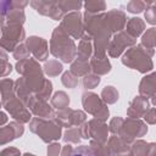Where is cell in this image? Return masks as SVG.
<instances>
[{
  "mask_svg": "<svg viewBox=\"0 0 156 156\" xmlns=\"http://www.w3.org/2000/svg\"><path fill=\"white\" fill-rule=\"evenodd\" d=\"M61 147H62V145H60L58 143H50L46 149L48 156H58L61 152Z\"/></svg>",
  "mask_w": 156,
  "mask_h": 156,
  "instance_id": "bcb514c9",
  "label": "cell"
},
{
  "mask_svg": "<svg viewBox=\"0 0 156 156\" xmlns=\"http://www.w3.org/2000/svg\"><path fill=\"white\" fill-rule=\"evenodd\" d=\"M16 96L15 91V82L11 78H2L0 79V100L1 104Z\"/></svg>",
  "mask_w": 156,
  "mask_h": 156,
  "instance_id": "484cf974",
  "label": "cell"
},
{
  "mask_svg": "<svg viewBox=\"0 0 156 156\" xmlns=\"http://www.w3.org/2000/svg\"><path fill=\"white\" fill-rule=\"evenodd\" d=\"M4 62H9V55L4 49L0 48V63H4Z\"/></svg>",
  "mask_w": 156,
  "mask_h": 156,
  "instance_id": "816d5d0a",
  "label": "cell"
},
{
  "mask_svg": "<svg viewBox=\"0 0 156 156\" xmlns=\"http://www.w3.org/2000/svg\"><path fill=\"white\" fill-rule=\"evenodd\" d=\"M69 96L67 95V93L60 90V91H56L51 99H50V104H51V107L57 110V111H62V110H66L69 107Z\"/></svg>",
  "mask_w": 156,
  "mask_h": 156,
  "instance_id": "4316f807",
  "label": "cell"
},
{
  "mask_svg": "<svg viewBox=\"0 0 156 156\" xmlns=\"http://www.w3.org/2000/svg\"><path fill=\"white\" fill-rule=\"evenodd\" d=\"M57 5L62 10V12L66 15L72 11H79V9L83 6V2L76 1V0H58Z\"/></svg>",
  "mask_w": 156,
  "mask_h": 156,
  "instance_id": "e575fe53",
  "label": "cell"
},
{
  "mask_svg": "<svg viewBox=\"0 0 156 156\" xmlns=\"http://www.w3.org/2000/svg\"><path fill=\"white\" fill-rule=\"evenodd\" d=\"M50 54L65 63H71L76 58L77 45L74 40L58 26L52 30L50 39Z\"/></svg>",
  "mask_w": 156,
  "mask_h": 156,
  "instance_id": "7a4b0ae2",
  "label": "cell"
},
{
  "mask_svg": "<svg viewBox=\"0 0 156 156\" xmlns=\"http://www.w3.org/2000/svg\"><path fill=\"white\" fill-rule=\"evenodd\" d=\"M15 91H16V96L23 102V105L28 108V106L30 105V102L34 100V95L32 94V91L28 89V87L26 85L24 80L22 77L17 78L15 80Z\"/></svg>",
  "mask_w": 156,
  "mask_h": 156,
  "instance_id": "cb8c5ba5",
  "label": "cell"
},
{
  "mask_svg": "<svg viewBox=\"0 0 156 156\" xmlns=\"http://www.w3.org/2000/svg\"><path fill=\"white\" fill-rule=\"evenodd\" d=\"M28 110L30 111V113H33L35 117H39V118L51 119L55 117V111L51 107V105H49L48 101H43L37 98H34V100L30 102V105L28 106Z\"/></svg>",
  "mask_w": 156,
  "mask_h": 156,
  "instance_id": "ffe728a7",
  "label": "cell"
},
{
  "mask_svg": "<svg viewBox=\"0 0 156 156\" xmlns=\"http://www.w3.org/2000/svg\"><path fill=\"white\" fill-rule=\"evenodd\" d=\"M72 156H96L88 145H79L73 149Z\"/></svg>",
  "mask_w": 156,
  "mask_h": 156,
  "instance_id": "ee69618b",
  "label": "cell"
},
{
  "mask_svg": "<svg viewBox=\"0 0 156 156\" xmlns=\"http://www.w3.org/2000/svg\"><path fill=\"white\" fill-rule=\"evenodd\" d=\"M1 106L10 113V116L18 123H28L32 119V113L30 111L23 105V102L17 98L13 96L12 99L5 101L1 104Z\"/></svg>",
  "mask_w": 156,
  "mask_h": 156,
  "instance_id": "8fae6325",
  "label": "cell"
},
{
  "mask_svg": "<svg viewBox=\"0 0 156 156\" xmlns=\"http://www.w3.org/2000/svg\"><path fill=\"white\" fill-rule=\"evenodd\" d=\"M139 95L146 98L151 106L154 107L156 105V74L155 72H151L150 74H146L141 78L139 83Z\"/></svg>",
  "mask_w": 156,
  "mask_h": 156,
  "instance_id": "5bb4252c",
  "label": "cell"
},
{
  "mask_svg": "<svg viewBox=\"0 0 156 156\" xmlns=\"http://www.w3.org/2000/svg\"><path fill=\"white\" fill-rule=\"evenodd\" d=\"M69 72H71L73 76H76L77 78H79V77H84V76L89 74V73L91 72V71H90L89 61H83V60L74 58V60L71 62Z\"/></svg>",
  "mask_w": 156,
  "mask_h": 156,
  "instance_id": "83f0119b",
  "label": "cell"
},
{
  "mask_svg": "<svg viewBox=\"0 0 156 156\" xmlns=\"http://www.w3.org/2000/svg\"><path fill=\"white\" fill-rule=\"evenodd\" d=\"M4 24H5V16L0 13V29L4 27Z\"/></svg>",
  "mask_w": 156,
  "mask_h": 156,
  "instance_id": "db71d44e",
  "label": "cell"
},
{
  "mask_svg": "<svg viewBox=\"0 0 156 156\" xmlns=\"http://www.w3.org/2000/svg\"><path fill=\"white\" fill-rule=\"evenodd\" d=\"M89 65H90V71L96 74V76H105L107 73H110L112 66H111V62L110 60L107 58V55L105 57H94L91 56L90 60H89Z\"/></svg>",
  "mask_w": 156,
  "mask_h": 156,
  "instance_id": "603a6c76",
  "label": "cell"
},
{
  "mask_svg": "<svg viewBox=\"0 0 156 156\" xmlns=\"http://www.w3.org/2000/svg\"><path fill=\"white\" fill-rule=\"evenodd\" d=\"M82 105H83L84 111L94 116V118H98L105 122L107 121L110 116L108 107L98 94L93 91H88V90L84 91L82 94Z\"/></svg>",
  "mask_w": 156,
  "mask_h": 156,
  "instance_id": "8992f818",
  "label": "cell"
},
{
  "mask_svg": "<svg viewBox=\"0 0 156 156\" xmlns=\"http://www.w3.org/2000/svg\"><path fill=\"white\" fill-rule=\"evenodd\" d=\"M106 145L110 150L111 156H133L130 152V144H127L118 135L108 136Z\"/></svg>",
  "mask_w": 156,
  "mask_h": 156,
  "instance_id": "d6986e66",
  "label": "cell"
},
{
  "mask_svg": "<svg viewBox=\"0 0 156 156\" xmlns=\"http://www.w3.org/2000/svg\"><path fill=\"white\" fill-rule=\"evenodd\" d=\"M79 129H80L82 139H89V130H88V122L87 121L79 126Z\"/></svg>",
  "mask_w": 156,
  "mask_h": 156,
  "instance_id": "f907efd6",
  "label": "cell"
},
{
  "mask_svg": "<svg viewBox=\"0 0 156 156\" xmlns=\"http://www.w3.org/2000/svg\"><path fill=\"white\" fill-rule=\"evenodd\" d=\"M143 118H144L145 123H147V124H155L156 123V108L151 106L145 112V115L143 116Z\"/></svg>",
  "mask_w": 156,
  "mask_h": 156,
  "instance_id": "f6af8a7d",
  "label": "cell"
},
{
  "mask_svg": "<svg viewBox=\"0 0 156 156\" xmlns=\"http://www.w3.org/2000/svg\"><path fill=\"white\" fill-rule=\"evenodd\" d=\"M127 16L122 10H110L105 12V21L106 24L111 32V34H116L121 30L124 29L126 23H127Z\"/></svg>",
  "mask_w": 156,
  "mask_h": 156,
  "instance_id": "9a60e30c",
  "label": "cell"
},
{
  "mask_svg": "<svg viewBox=\"0 0 156 156\" xmlns=\"http://www.w3.org/2000/svg\"><path fill=\"white\" fill-rule=\"evenodd\" d=\"M88 130H89V139L96 140L99 143H106L108 139V126L105 121L91 118L88 122Z\"/></svg>",
  "mask_w": 156,
  "mask_h": 156,
  "instance_id": "e0dca14e",
  "label": "cell"
},
{
  "mask_svg": "<svg viewBox=\"0 0 156 156\" xmlns=\"http://www.w3.org/2000/svg\"><path fill=\"white\" fill-rule=\"evenodd\" d=\"M0 156H21V151L17 147L9 146L0 151Z\"/></svg>",
  "mask_w": 156,
  "mask_h": 156,
  "instance_id": "7dc6e473",
  "label": "cell"
},
{
  "mask_svg": "<svg viewBox=\"0 0 156 156\" xmlns=\"http://www.w3.org/2000/svg\"><path fill=\"white\" fill-rule=\"evenodd\" d=\"M24 133V127L22 123H18L16 121L10 122L9 124L0 127V146L6 145L15 139L22 136Z\"/></svg>",
  "mask_w": 156,
  "mask_h": 156,
  "instance_id": "2e32d148",
  "label": "cell"
},
{
  "mask_svg": "<svg viewBox=\"0 0 156 156\" xmlns=\"http://www.w3.org/2000/svg\"><path fill=\"white\" fill-rule=\"evenodd\" d=\"M60 27L74 40L80 39L84 34V27H83V15L79 11H72L66 13L62 20Z\"/></svg>",
  "mask_w": 156,
  "mask_h": 156,
  "instance_id": "ba28073f",
  "label": "cell"
},
{
  "mask_svg": "<svg viewBox=\"0 0 156 156\" xmlns=\"http://www.w3.org/2000/svg\"><path fill=\"white\" fill-rule=\"evenodd\" d=\"M61 82L66 88H69V89H73L78 85V78L76 76H73L69 71H66V72L62 73Z\"/></svg>",
  "mask_w": 156,
  "mask_h": 156,
  "instance_id": "f35d334b",
  "label": "cell"
},
{
  "mask_svg": "<svg viewBox=\"0 0 156 156\" xmlns=\"http://www.w3.org/2000/svg\"><path fill=\"white\" fill-rule=\"evenodd\" d=\"M155 39H156V28L151 27L146 29V32L141 35L140 45L147 50H155Z\"/></svg>",
  "mask_w": 156,
  "mask_h": 156,
  "instance_id": "1f68e13d",
  "label": "cell"
},
{
  "mask_svg": "<svg viewBox=\"0 0 156 156\" xmlns=\"http://www.w3.org/2000/svg\"><path fill=\"white\" fill-rule=\"evenodd\" d=\"M26 45L29 52L33 55L34 60L38 62H45L49 57V44L44 38L30 35L29 38H26Z\"/></svg>",
  "mask_w": 156,
  "mask_h": 156,
  "instance_id": "4fadbf2b",
  "label": "cell"
},
{
  "mask_svg": "<svg viewBox=\"0 0 156 156\" xmlns=\"http://www.w3.org/2000/svg\"><path fill=\"white\" fill-rule=\"evenodd\" d=\"M29 130L37 134L44 143L50 144L62 136V127L54 119L32 117L29 121Z\"/></svg>",
  "mask_w": 156,
  "mask_h": 156,
  "instance_id": "277c9868",
  "label": "cell"
},
{
  "mask_svg": "<svg viewBox=\"0 0 156 156\" xmlns=\"http://www.w3.org/2000/svg\"><path fill=\"white\" fill-rule=\"evenodd\" d=\"M126 32L134 39H136L138 37H140L144 30H145V22L139 18V17H132L128 18L127 23H126Z\"/></svg>",
  "mask_w": 156,
  "mask_h": 156,
  "instance_id": "d4e9b609",
  "label": "cell"
},
{
  "mask_svg": "<svg viewBox=\"0 0 156 156\" xmlns=\"http://www.w3.org/2000/svg\"><path fill=\"white\" fill-rule=\"evenodd\" d=\"M22 156H35V155H33V154H29V152H26V154H23Z\"/></svg>",
  "mask_w": 156,
  "mask_h": 156,
  "instance_id": "11a10c76",
  "label": "cell"
},
{
  "mask_svg": "<svg viewBox=\"0 0 156 156\" xmlns=\"http://www.w3.org/2000/svg\"><path fill=\"white\" fill-rule=\"evenodd\" d=\"M155 54V50H147L144 49L140 44L133 45L124 51L122 55V63L127 66L128 68L136 69L140 73H147L152 72L154 69V62L152 56Z\"/></svg>",
  "mask_w": 156,
  "mask_h": 156,
  "instance_id": "3957f363",
  "label": "cell"
},
{
  "mask_svg": "<svg viewBox=\"0 0 156 156\" xmlns=\"http://www.w3.org/2000/svg\"><path fill=\"white\" fill-rule=\"evenodd\" d=\"M51 94H52V83H51V80L46 79V83H45L44 88L41 89V91L35 98L39 99V100H43V101H48L51 98Z\"/></svg>",
  "mask_w": 156,
  "mask_h": 156,
  "instance_id": "b9f144b4",
  "label": "cell"
},
{
  "mask_svg": "<svg viewBox=\"0 0 156 156\" xmlns=\"http://www.w3.org/2000/svg\"><path fill=\"white\" fill-rule=\"evenodd\" d=\"M100 82H101V78L99 76L94 74V73H89V74H87V76L83 77V87L87 90L96 88L100 84Z\"/></svg>",
  "mask_w": 156,
  "mask_h": 156,
  "instance_id": "74e56055",
  "label": "cell"
},
{
  "mask_svg": "<svg viewBox=\"0 0 156 156\" xmlns=\"http://www.w3.org/2000/svg\"><path fill=\"white\" fill-rule=\"evenodd\" d=\"M118 96H119L118 90H117L115 87H112V85H106V87L101 90V94H100L101 100H102L106 105H112V104L117 102Z\"/></svg>",
  "mask_w": 156,
  "mask_h": 156,
  "instance_id": "f546056e",
  "label": "cell"
},
{
  "mask_svg": "<svg viewBox=\"0 0 156 156\" xmlns=\"http://www.w3.org/2000/svg\"><path fill=\"white\" fill-rule=\"evenodd\" d=\"M7 121H9V117H7V115H6L5 112L0 111V127L5 126V124L7 123Z\"/></svg>",
  "mask_w": 156,
  "mask_h": 156,
  "instance_id": "f5cc1de1",
  "label": "cell"
},
{
  "mask_svg": "<svg viewBox=\"0 0 156 156\" xmlns=\"http://www.w3.org/2000/svg\"><path fill=\"white\" fill-rule=\"evenodd\" d=\"M89 147L93 150V152H94L96 156H111L110 150H108L106 143H99V141H96V140L90 139Z\"/></svg>",
  "mask_w": 156,
  "mask_h": 156,
  "instance_id": "d590c367",
  "label": "cell"
},
{
  "mask_svg": "<svg viewBox=\"0 0 156 156\" xmlns=\"http://www.w3.org/2000/svg\"><path fill=\"white\" fill-rule=\"evenodd\" d=\"M0 107H1V100H0Z\"/></svg>",
  "mask_w": 156,
  "mask_h": 156,
  "instance_id": "6f0895ef",
  "label": "cell"
},
{
  "mask_svg": "<svg viewBox=\"0 0 156 156\" xmlns=\"http://www.w3.org/2000/svg\"><path fill=\"white\" fill-rule=\"evenodd\" d=\"M24 22H26V13L23 10H20V9H13L9 11L7 15L5 16V23H13V24L23 26Z\"/></svg>",
  "mask_w": 156,
  "mask_h": 156,
  "instance_id": "4dcf8cb0",
  "label": "cell"
},
{
  "mask_svg": "<svg viewBox=\"0 0 156 156\" xmlns=\"http://www.w3.org/2000/svg\"><path fill=\"white\" fill-rule=\"evenodd\" d=\"M147 133V126L140 118H130L123 119L122 127L119 129L118 136L124 140L127 144H132L136 138L144 136Z\"/></svg>",
  "mask_w": 156,
  "mask_h": 156,
  "instance_id": "52a82bcc",
  "label": "cell"
},
{
  "mask_svg": "<svg viewBox=\"0 0 156 156\" xmlns=\"http://www.w3.org/2000/svg\"><path fill=\"white\" fill-rule=\"evenodd\" d=\"M62 71H63V66L61 62H58V60L45 61L43 66V72L49 77H56L60 73H62Z\"/></svg>",
  "mask_w": 156,
  "mask_h": 156,
  "instance_id": "f1b7e54d",
  "label": "cell"
},
{
  "mask_svg": "<svg viewBox=\"0 0 156 156\" xmlns=\"http://www.w3.org/2000/svg\"><path fill=\"white\" fill-rule=\"evenodd\" d=\"M54 119L61 127L72 128V127H79L80 124H83L87 119V115L82 110H73L68 107L66 110L55 112Z\"/></svg>",
  "mask_w": 156,
  "mask_h": 156,
  "instance_id": "30bf717a",
  "label": "cell"
},
{
  "mask_svg": "<svg viewBox=\"0 0 156 156\" xmlns=\"http://www.w3.org/2000/svg\"><path fill=\"white\" fill-rule=\"evenodd\" d=\"M16 71L22 76L26 85L32 91L34 96H37L46 83V78L44 77L43 67H40L39 62L34 58H26L22 61H17L15 66Z\"/></svg>",
  "mask_w": 156,
  "mask_h": 156,
  "instance_id": "6da1fadb",
  "label": "cell"
},
{
  "mask_svg": "<svg viewBox=\"0 0 156 156\" xmlns=\"http://www.w3.org/2000/svg\"><path fill=\"white\" fill-rule=\"evenodd\" d=\"M0 37H1V29H0Z\"/></svg>",
  "mask_w": 156,
  "mask_h": 156,
  "instance_id": "9f6ffc18",
  "label": "cell"
},
{
  "mask_svg": "<svg viewBox=\"0 0 156 156\" xmlns=\"http://www.w3.org/2000/svg\"><path fill=\"white\" fill-rule=\"evenodd\" d=\"M130 152L133 156H156V144L135 139L130 144Z\"/></svg>",
  "mask_w": 156,
  "mask_h": 156,
  "instance_id": "44dd1931",
  "label": "cell"
},
{
  "mask_svg": "<svg viewBox=\"0 0 156 156\" xmlns=\"http://www.w3.org/2000/svg\"><path fill=\"white\" fill-rule=\"evenodd\" d=\"M123 119H124V118L118 117V116L111 118V121H110V123H108V132H111L113 135H118L119 129H121L122 123H123Z\"/></svg>",
  "mask_w": 156,
  "mask_h": 156,
  "instance_id": "7bdbcfd3",
  "label": "cell"
},
{
  "mask_svg": "<svg viewBox=\"0 0 156 156\" xmlns=\"http://www.w3.org/2000/svg\"><path fill=\"white\" fill-rule=\"evenodd\" d=\"M144 15H145V20L147 23H150L152 26L156 24V2H154V1L149 2Z\"/></svg>",
  "mask_w": 156,
  "mask_h": 156,
  "instance_id": "60d3db41",
  "label": "cell"
},
{
  "mask_svg": "<svg viewBox=\"0 0 156 156\" xmlns=\"http://www.w3.org/2000/svg\"><path fill=\"white\" fill-rule=\"evenodd\" d=\"M91 56H93V41H91V38L87 33H84L83 37L79 39V44L77 46V52H76V58L89 61Z\"/></svg>",
  "mask_w": 156,
  "mask_h": 156,
  "instance_id": "7402d4cb",
  "label": "cell"
},
{
  "mask_svg": "<svg viewBox=\"0 0 156 156\" xmlns=\"http://www.w3.org/2000/svg\"><path fill=\"white\" fill-rule=\"evenodd\" d=\"M29 5L41 16L50 17L54 21H61L65 13L54 0H32Z\"/></svg>",
  "mask_w": 156,
  "mask_h": 156,
  "instance_id": "7c38bea8",
  "label": "cell"
},
{
  "mask_svg": "<svg viewBox=\"0 0 156 156\" xmlns=\"http://www.w3.org/2000/svg\"><path fill=\"white\" fill-rule=\"evenodd\" d=\"M29 50L27 48L26 44H20L16 46V49L13 50V58H16L17 61H22V60H26V58H29Z\"/></svg>",
  "mask_w": 156,
  "mask_h": 156,
  "instance_id": "ab89813d",
  "label": "cell"
},
{
  "mask_svg": "<svg viewBox=\"0 0 156 156\" xmlns=\"http://www.w3.org/2000/svg\"><path fill=\"white\" fill-rule=\"evenodd\" d=\"M150 107H151L150 101L146 98L138 95L130 101L127 108V115L130 118H141Z\"/></svg>",
  "mask_w": 156,
  "mask_h": 156,
  "instance_id": "ac0fdd59",
  "label": "cell"
},
{
  "mask_svg": "<svg viewBox=\"0 0 156 156\" xmlns=\"http://www.w3.org/2000/svg\"><path fill=\"white\" fill-rule=\"evenodd\" d=\"M85 12L91 13V15H98V13H102L106 10V2L102 0H90V1H85L83 4Z\"/></svg>",
  "mask_w": 156,
  "mask_h": 156,
  "instance_id": "836d02e7",
  "label": "cell"
},
{
  "mask_svg": "<svg viewBox=\"0 0 156 156\" xmlns=\"http://www.w3.org/2000/svg\"><path fill=\"white\" fill-rule=\"evenodd\" d=\"M149 2L143 0H132L127 4V11L130 13H141L144 10H146Z\"/></svg>",
  "mask_w": 156,
  "mask_h": 156,
  "instance_id": "8d00e7d4",
  "label": "cell"
},
{
  "mask_svg": "<svg viewBox=\"0 0 156 156\" xmlns=\"http://www.w3.org/2000/svg\"><path fill=\"white\" fill-rule=\"evenodd\" d=\"M62 139L66 144H79L82 140V134L79 127L67 128L66 132L62 134Z\"/></svg>",
  "mask_w": 156,
  "mask_h": 156,
  "instance_id": "d6a6232c",
  "label": "cell"
},
{
  "mask_svg": "<svg viewBox=\"0 0 156 156\" xmlns=\"http://www.w3.org/2000/svg\"><path fill=\"white\" fill-rule=\"evenodd\" d=\"M12 72V66L10 62H4L0 63V78H4L6 76H9Z\"/></svg>",
  "mask_w": 156,
  "mask_h": 156,
  "instance_id": "c3c4849f",
  "label": "cell"
},
{
  "mask_svg": "<svg viewBox=\"0 0 156 156\" xmlns=\"http://www.w3.org/2000/svg\"><path fill=\"white\" fill-rule=\"evenodd\" d=\"M26 40V30L21 24L13 23H5L1 28V37H0V48L4 49L6 52L12 51L16 49L17 45L22 44Z\"/></svg>",
  "mask_w": 156,
  "mask_h": 156,
  "instance_id": "5b68a950",
  "label": "cell"
},
{
  "mask_svg": "<svg viewBox=\"0 0 156 156\" xmlns=\"http://www.w3.org/2000/svg\"><path fill=\"white\" fill-rule=\"evenodd\" d=\"M136 44V39L132 38L126 30H121L111 38L108 46H107V52L110 57H119L126 49L133 46Z\"/></svg>",
  "mask_w": 156,
  "mask_h": 156,
  "instance_id": "9c48e42d",
  "label": "cell"
},
{
  "mask_svg": "<svg viewBox=\"0 0 156 156\" xmlns=\"http://www.w3.org/2000/svg\"><path fill=\"white\" fill-rule=\"evenodd\" d=\"M72 152H73V147L71 144H66L61 147V152H60V156H72Z\"/></svg>",
  "mask_w": 156,
  "mask_h": 156,
  "instance_id": "681fc988",
  "label": "cell"
}]
</instances>
